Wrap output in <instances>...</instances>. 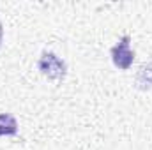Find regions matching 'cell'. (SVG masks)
Listing matches in <instances>:
<instances>
[{
    "mask_svg": "<svg viewBox=\"0 0 152 150\" xmlns=\"http://www.w3.org/2000/svg\"><path fill=\"white\" fill-rule=\"evenodd\" d=\"M37 66H39L41 74L46 76L51 81H62L66 78V74H67L66 62L60 57H57L55 53H51V51H44L41 55Z\"/></svg>",
    "mask_w": 152,
    "mask_h": 150,
    "instance_id": "cell-1",
    "label": "cell"
},
{
    "mask_svg": "<svg viewBox=\"0 0 152 150\" xmlns=\"http://www.w3.org/2000/svg\"><path fill=\"white\" fill-rule=\"evenodd\" d=\"M129 41H131L129 36H124V37L112 48V51H110V53H112L113 66L118 67V69H122V71L129 69V67L133 66V60H134V51H131Z\"/></svg>",
    "mask_w": 152,
    "mask_h": 150,
    "instance_id": "cell-2",
    "label": "cell"
},
{
    "mask_svg": "<svg viewBox=\"0 0 152 150\" xmlns=\"http://www.w3.org/2000/svg\"><path fill=\"white\" fill-rule=\"evenodd\" d=\"M18 133V122L11 113H0V136H14Z\"/></svg>",
    "mask_w": 152,
    "mask_h": 150,
    "instance_id": "cell-3",
    "label": "cell"
},
{
    "mask_svg": "<svg viewBox=\"0 0 152 150\" xmlns=\"http://www.w3.org/2000/svg\"><path fill=\"white\" fill-rule=\"evenodd\" d=\"M2 37H4V28H2V23H0V46H2Z\"/></svg>",
    "mask_w": 152,
    "mask_h": 150,
    "instance_id": "cell-4",
    "label": "cell"
}]
</instances>
